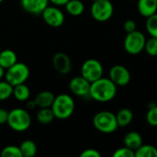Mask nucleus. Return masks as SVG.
<instances>
[{
  "label": "nucleus",
  "instance_id": "28",
  "mask_svg": "<svg viewBox=\"0 0 157 157\" xmlns=\"http://www.w3.org/2000/svg\"><path fill=\"white\" fill-rule=\"evenodd\" d=\"M146 121L151 126H157V105L149 107V109L146 113Z\"/></svg>",
  "mask_w": 157,
  "mask_h": 157
},
{
  "label": "nucleus",
  "instance_id": "2",
  "mask_svg": "<svg viewBox=\"0 0 157 157\" xmlns=\"http://www.w3.org/2000/svg\"><path fill=\"white\" fill-rule=\"evenodd\" d=\"M51 109L56 119L66 120L73 115L75 109V103L70 95L63 93L54 98Z\"/></svg>",
  "mask_w": 157,
  "mask_h": 157
},
{
  "label": "nucleus",
  "instance_id": "33",
  "mask_svg": "<svg viewBox=\"0 0 157 157\" xmlns=\"http://www.w3.org/2000/svg\"><path fill=\"white\" fill-rule=\"evenodd\" d=\"M69 0H49V3H52V5L57 6H65V4Z\"/></svg>",
  "mask_w": 157,
  "mask_h": 157
},
{
  "label": "nucleus",
  "instance_id": "37",
  "mask_svg": "<svg viewBox=\"0 0 157 157\" xmlns=\"http://www.w3.org/2000/svg\"><path fill=\"white\" fill-rule=\"evenodd\" d=\"M91 1H92V2H94V1H96V0H91Z\"/></svg>",
  "mask_w": 157,
  "mask_h": 157
},
{
  "label": "nucleus",
  "instance_id": "15",
  "mask_svg": "<svg viewBox=\"0 0 157 157\" xmlns=\"http://www.w3.org/2000/svg\"><path fill=\"white\" fill-rule=\"evenodd\" d=\"M124 145L133 150L134 152L144 144L142 135L137 132H129L124 136Z\"/></svg>",
  "mask_w": 157,
  "mask_h": 157
},
{
  "label": "nucleus",
  "instance_id": "26",
  "mask_svg": "<svg viewBox=\"0 0 157 157\" xmlns=\"http://www.w3.org/2000/svg\"><path fill=\"white\" fill-rule=\"evenodd\" d=\"M2 157H22V153L19 146L16 145H7L1 151Z\"/></svg>",
  "mask_w": 157,
  "mask_h": 157
},
{
  "label": "nucleus",
  "instance_id": "27",
  "mask_svg": "<svg viewBox=\"0 0 157 157\" xmlns=\"http://www.w3.org/2000/svg\"><path fill=\"white\" fill-rule=\"evenodd\" d=\"M144 51L149 56H157V38L151 37L150 39L146 40Z\"/></svg>",
  "mask_w": 157,
  "mask_h": 157
},
{
  "label": "nucleus",
  "instance_id": "23",
  "mask_svg": "<svg viewBox=\"0 0 157 157\" xmlns=\"http://www.w3.org/2000/svg\"><path fill=\"white\" fill-rule=\"evenodd\" d=\"M136 157H157V148L151 144H142L136 151Z\"/></svg>",
  "mask_w": 157,
  "mask_h": 157
},
{
  "label": "nucleus",
  "instance_id": "3",
  "mask_svg": "<svg viewBox=\"0 0 157 157\" xmlns=\"http://www.w3.org/2000/svg\"><path fill=\"white\" fill-rule=\"evenodd\" d=\"M32 120L28 109L22 108H16L8 112L7 125L8 127L17 132H23L29 129Z\"/></svg>",
  "mask_w": 157,
  "mask_h": 157
},
{
  "label": "nucleus",
  "instance_id": "36",
  "mask_svg": "<svg viewBox=\"0 0 157 157\" xmlns=\"http://www.w3.org/2000/svg\"><path fill=\"white\" fill-rule=\"evenodd\" d=\"M3 1H4V0H0V4H1V3H2Z\"/></svg>",
  "mask_w": 157,
  "mask_h": 157
},
{
  "label": "nucleus",
  "instance_id": "25",
  "mask_svg": "<svg viewBox=\"0 0 157 157\" xmlns=\"http://www.w3.org/2000/svg\"><path fill=\"white\" fill-rule=\"evenodd\" d=\"M145 28L151 37L157 38V12L147 17Z\"/></svg>",
  "mask_w": 157,
  "mask_h": 157
},
{
  "label": "nucleus",
  "instance_id": "19",
  "mask_svg": "<svg viewBox=\"0 0 157 157\" xmlns=\"http://www.w3.org/2000/svg\"><path fill=\"white\" fill-rule=\"evenodd\" d=\"M64 6L66 12L74 17H78L85 11V5L81 0H69Z\"/></svg>",
  "mask_w": 157,
  "mask_h": 157
},
{
  "label": "nucleus",
  "instance_id": "9",
  "mask_svg": "<svg viewBox=\"0 0 157 157\" xmlns=\"http://www.w3.org/2000/svg\"><path fill=\"white\" fill-rule=\"evenodd\" d=\"M43 21L52 28L61 27L65 20L64 13L57 6H48L41 13Z\"/></svg>",
  "mask_w": 157,
  "mask_h": 157
},
{
  "label": "nucleus",
  "instance_id": "20",
  "mask_svg": "<svg viewBox=\"0 0 157 157\" xmlns=\"http://www.w3.org/2000/svg\"><path fill=\"white\" fill-rule=\"evenodd\" d=\"M119 127H126L130 125L133 120V113L130 109L124 108L118 111L116 114Z\"/></svg>",
  "mask_w": 157,
  "mask_h": 157
},
{
  "label": "nucleus",
  "instance_id": "16",
  "mask_svg": "<svg viewBox=\"0 0 157 157\" xmlns=\"http://www.w3.org/2000/svg\"><path fill=\"white\" fill-rule=\"evenodd\" d=\"M17 62V53L10 49H6L0 52V65L6 70L14 65Z\"/></svg>",
  "mask_w": 157,
  "mask_h": 157
},
{
  "label": "nucleus",
  "instance_id": "8",
  "mask_svg": "<svg viewBox=\"0 0 157 157\" xmlns=\"http://www.w3.org/2000/svg\"><path fill=\"white\" fill-rule=\"evenodd\" d=\"M103 66L97 59H88L85 61L81 66V75L90 83L103 76Z\"/></svg>",
  "mask_w": 157,
  "mask_h": 157
},
{
  "label": "nucleus",
  "instance_id": "30",
  "mask_svg": "<svg viewBox=\"0 0 157 157\" xmlns=\"http://www.w3.org/2000/svg\"><path fill=\"white\" fill-rule=\"evenodd\" d=\"M123 29L127 33L132 32L137 29V24L134 20L132 19H128L124 22L123 24Z\"/></svg>",
  "mask_w": 157,
  "mask_h": 157
},
{
  "label": "nucleus",
  "instance_id": "11",
  "mask_svg": "<svg viewBox=\"0 0 157 157\" xmlns=\"http://www.w3.org/2000/svg\"><path fill=\"white\" fill-rule=\"evenodd\" d=\"M91 83L87 81L82 75L75 76L71 79L69 83V89L72 94L76 97L85 98L89 97V90H90Z\"/></svg>",
  "mask_w": 157,
  "mask_h": 157
},
{
  "label": "nucleus",
  "instance_id": "4",
  "mask_svg": "<svg viewBox=\"0 0 157 157\" xmlns=\"http://www.w3.org/2000/svg\"><path fill=\"white\" fill-rule=\"evenodd\" d=\"M93 125L96 130L102 133H112L119 127L116 115L108 110L98 112L93 118Z\"/></svg>",
  "mask_w": 157,
  "mask_h": 157
},
{
  "label": "nucleus",
  "instance_id": "14",
  "mask_svg": "<svg viewBox=\"0 0 157 157\" xmlns=\"http://www.w3.org/2000/svg\"><path fill=\"white\" fill-rule=\"evenodd\" d=\"M137 7L139 13L147 18L157 12V0H138Z\"/></svg>",
  "mask_w": 157,
  "mask_h": 157
},
{
  "label": "nucleus",
  "instance_id": "21",
  "mask_svg": "<svg viewBox=\"0 0 157 157\" xmlns=\"http://www.w3.org/2000/svg\"><path fill=\"white\" fill-rule=\"evenodd\" d=\"M36 119L41 124H50L53 121L55 117L51 108H41L37 112Z\"/></svg>",
  "mask_w": 157,
  "mask_h": 157
},
{
  "label": "nucleus",
  "instance_id": "17",
  "mask_svg": "<svg viewBox=\"0 0 157 157\" xmlns=\"http://www.w3.org/2000/svg\"><path fill=\"white\" fill-rule=\"evenodd\" d=\"M54 94L51 91L45 90L40 92L34 98V101L38 108H51L53 100H54Z\"/></svg>",
  "mask_w": 157,
  "mask_h": 157
},
{
  "label": "nucleus",
  "instance_id": "24",
  "mask_svg": "<svg viewBox=\"0 0 157 157\" xmlns=\"http://www.w3.org/2000/svg\"><path fill=\"white\" fill-rule=\"evenodd\" d=\"M14 86L6 80H0V101H5L13 96Z\"/></svg>",
  "mask_w": 157,
  "mask_h": 157
},
{
  "label": "nucleus",
  "instance_id": "18",
  "mask_svg": "<svg viewBox=\"0 0 157 157\" xmlns=\"http://www.w3.org/2000/svg\"><path fill=\"white\" fill-rule=\"evenodd\" d=\"M13 97L19 102H26L29 99L30 89L25 83L17 85L13 88Z\"/></svg>",
  "mask_w": 157,
  "mask_h": 157
},
{
  "label": "nucleus",
  "instance_id": "7",
  "mask_svg": "<svg viewBox=\"0 0 157 157\" xmlns=\"http://www.w3.org/2000/svg\"><path fill=\"white\" fill-rule=\"evenodd\" d=\"M90 13L92 17L98 22L110 19L114 13V6L110 0H96L92 3Z\"/></svg>",
  "mask_w": 157,
  "mask_h": 157
},
{
  "label": "nucleus",
  "instance_id": "13",
  "mask_svg": "<svg viewBox=\"0 0 157 157\" xmlns=\"http://www.w3.org/2000/svg\"><path fill=\"white\" fill-rule=\"evenodd\" d=\"M23 10L31 15H41L42 11L49 6V0H20Z\"/></svg>",
  "mask_w": 157,
  "mask_h": 157
},
{
  "label": "nucleus",
  "instance_id": "12",
  "mask_svg": "<svg viewBox=\"0 0 157 157\" xmlns=\"http://www.w3.org/2000/svg\"><path fill=\"white\" fill-rule=\"evenodd\" d=\"M52 65L57 72L63 75L69 74L73 66L70 57L64 52H57L53 55Z\"/></svg>",
  "mask_w": 157,
  "mask_h": 157
},
{
  "label": "nucleus",
  "instance_id": "34",
  "mask_svg": "<svg viewBox=\"0 0 157 157\" xmlns=\"http://www.w3.org/2000/svg\"><path fill=\"white\" fill-rule=\"evenodd\" d=\"M26 102H27V104H26V108H27V109L32 110V109H34L35 108H37V105H36V103H35L34 99H33V100H27Z\"/></svg>",
  "mask_w": 157,
  "mask_h": 157
},
{
  "label": "nucleus",
  "instance_id": "1",
  "mask_svg": "<svg viewBox=\"0 0 157 157\" xmlns=\"http://www.w3.org/2000/svg\"><path fill=\"white\" fill-rule=\"evenodd\" d=\"M117 94V86L109 79L101 77L90 85L89 97L101 103L111 101Z\"/></svg>",
  "mask_w": 157,
  "mask_h": 157
},
{
  "label": "nucleus",
  "instance_id": "22",
  "mask_svg": "<svg viewBox=\"0 0 157 157\" xmlns=\"http://www.w3.org/2000/svg\"><path fill=\"white\" fill-rule=\"evenodd\" d=\"M22 156L33 157L37 154V145L31 140H25L19 145Z\"/></svg>",
  "mask_w": 157,
  "mask_h": 157
},
{
  "label": "nucleus",
  "instance_id": "29",
  "mask_svg": "<svg viewBox=\"0 0 157 157\" xmlns=\"http://www.w3.org/2000/svg\"><path fill=\"white\" fill-rule=\"evenodd\" d=\"M113 157H135V152L124 145L113 153Z\"/></svg>",
  "mask_w": 157,
  "mask_h": 157
},
{
  "label": "nucleus",
  "instance_id": "31",
  "mask_svg": "<svg viewBox=\"0 0 157 157\" xmlns=\"http://www.w3.org/2000/svg\"><path fill=\"white\" fill-rule=\"evenodd\" d=\"M81 157H100L101 156V154L96 150V149H93V148H89V149H86L84 150L81 155Z\"/></svg>",
  "mask_w": 157,
  "mask_h": 157
},
{
  "label": "nucleus",
  "instance_id": "10",
  "mask_svg": "<svg viewBox=\"0 0 157 157\" xmlns=\"http://www.w3.org/2000/svg\"><path fill=\"white\" fill-rule=\"evenodd\" d=\"M109 79L117 86H126L131 82V73L128 68L121 64H116L109 70Z\"/></svg>",
  "mask_w": 157,
  "mask_h": 157
},
{
  "label": "nucleus",
  "instance_id": "32",
  "mask_svg": "<svg viewBox=\"0 0 157 157\" xmlns=\"http://www.w3.org/2000/svg\"><path fill=\"white\" fill-rule=\"evenodd\" d=\"M8 112L9 111H7L6 109L0 108V125L6 123L7 118H8Z\"/></svg>",
  "mask_w": 157,
  "mask_h": 157
},
{
  "label": "nucleus",
  "instance_id": "6",
  "mask_svg": "<svg viewBox=\"0 0 157 157\" xmlns=\"http://www.w3.org/2000/svg\"><path fill=\"white\" fill-rule=\"evenodd\" d=\"M146 42V38L142 31L134 30L132 32L127 33L124 39V49L132 55H137L144 50Z\"/></svg>",
  "mask_w": 157,
  "mask_h": 157
},
{
  "label": "nucleus",
  "instance_id": "35",
  "mask_svg": "<svg viewBox=\"0 0 157 157\" xmlns=\"http://www.w3.org/2000/svg\"><path fill=\"white\" fill-rule=\"evenodd\" d=\"M5 75H6V69L0 65V80L5 78Z\"/></svg>",
  "mask_w": 157,
  "mask_h": 157
},
{
  "label": "nucleus",
  "instance_id": "5",
  "mask_svg": "<svg viewBox=\"0 0 157 157\" xmlns=\"http://www.w3.org/2000/svg\"><path fill=\"white\" fill-rule=\"evenodd\" d=\"M29 77V66L21 62H17L14 65L6 70L5 80L13 86L25 83Z\"/></svg>",
  "mask_w": 157,
  "mask_h": 157
}]
</instances>
